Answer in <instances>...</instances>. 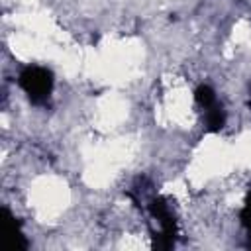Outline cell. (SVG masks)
<instances>
[{
  "label": "cell",
  "mask_w": 251,
  "mask_h": 251,
  "mask_svg": "<svg viewBox=\"0 0 251 251\" xmlns=\"http://www.w3.org/2000/svg\"><path fill=\"white\" fill-rule=\"evenodd\" d=\"M20 84L29 96L31 102L41 104L49 98L51 88H53V76L47 69L43 67H27L20 75Z\"/></svg>",
  "instance_id": "1"
},
{
  "label": "cell",
  "mask_w": 251,
  "mask_h": 251,
  "mask_svg": "<svg viewBox=\"0 0 251 251\" xmlns=\"http://www.w3.org/2000/svg\"><path fill=\"white\" fill-rule=\"evenodd\" d=\"M196 100L206 110V124H208V127L210 129H220L224 126V112L218 106L214 92L208 86H200L196 90Z\"/></svg>",
  "instance_id": "2"
},
{
  "label": "cell",
  "mask_w": 251,
  "mask_h": 251,
  "mask_svg": "<svg viewBox=\"0 0 251 251\" xmlns=\"http://www.w3.org/2000/svg\"><path fill=\"white\" fill-rule=\"evenodd\" d=\"M247 212L251 214V202H249V206H247ZM249 226H251V218H249Z\"/></svg>",
  "instance_id": "3"
}]
</instances>
